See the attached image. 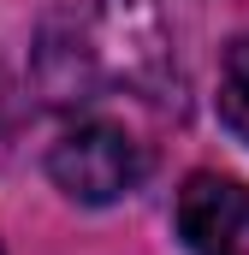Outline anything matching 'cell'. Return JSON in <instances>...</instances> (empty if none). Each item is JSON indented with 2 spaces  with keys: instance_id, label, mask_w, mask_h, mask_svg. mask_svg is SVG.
Here are the masks:
<instances>
[{
  "instance_id": "1",
  "label": "cell",
  "mask_w": 249,
  "mask_h": 255,
  "mask_svg": "<svg viewBox=\"0 0 249 255\" xmlns=\"http://www.w3.org/2000/svg\"><path fill=\"white\" fill-rule=\"evenodd\" d=\"M89 54L101 65V83H130L142 95H160L172 77V42L154 0H95L83 18Z\"/></svg>"
},
{
  "instance_id": "2",
  "label": "cell",
  "mask_w": 249,
  "mask_h": 255,
  "mask_svg": "<svg viewBox=\"0 0 249 255\" xmlns=\"http://www.w3.org/2000/svg\"><path fill=\"white\" fill-rule=\"evenodd\" d=\"M48 172H54V184H60L71 202L101 208V202L130 196L148 178V148H142L136 136H124L119 125H101V119H95V125H77V130H65L60 142H54Z\"/></svg>"
},
{
  "instance_id": "3",
  "label": "cell",
  "mask_w": 249,
  "mask_h": 255,
  "mask_svg": "<svg viewBox=\"0 0 249 255\" xmlns=\"http://www.w3.org/2000/svg\"><path fill=\"white\" fill-rule=\"evenodd\" d=\"M178 232L190 255H249V184L196 172L178 190Z\"/></svg>"
},
{
  "instance_id": "4",
  "label": "cell",
  "mask_w": 249,
  "mask_h": 255,
  "mask_svg": "<svg viewBox=\"0 0 249 255\" xmlns=\"http://www.w3.org/2000/svg\"><path fill=\"white\" fill-rule=\"evenodd\" d=\"M220 119L232 125L238 142H249V36H238L226 48V65H220Z\"/></svg>"
},
{
  "instance_id": "5",
  "label": "cell",
  "mask_w": 249,
  "mask_h": 255,
  "mask_svg": "<svg viewBox=\"0 0 249 255\" xmlns=\"http://www.w3.org/2000/svg\"><path fill=\"white\" fill-rule=\"evenodd\" d=\"M0 130H6V95H0Z\"/></svg>"
}]
</instances>
